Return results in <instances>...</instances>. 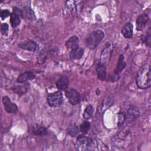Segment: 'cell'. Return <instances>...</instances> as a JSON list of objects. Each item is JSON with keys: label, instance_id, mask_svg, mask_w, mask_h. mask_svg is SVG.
I'll return each instance as SVG.
<instances>
[{"label": "cell", "instance_id": "1", "mask_svg": "<svg viewBox=\"0 0 151 151\" xmlns=\"http://www.w3.org/2000/svg\"><path fill=\"white\" fill-rule=\"evenodd\" d=\"M136 84L141 89H146L151 84V73L150 65L148 64H143L138 70L136 75Z\"/></svg>", "mask_w": 151, "mask_h": 151}, {"label": "cell", "instance_id": "2", "mask_svg": "<svg viewBox=\"0 0 151 151\" xmlns=\"http://www.w3.org/2000/svg\"><path fill=\"white\" fill-rule=\"evenodd\" d=\"M104 37V33L101 30H96L90 33L86 39V45L89 49L96 48Z\"/></svg>", "mask_w": 151, "mask_h": 151}, {"label": "cell", "instance_id": "3", "mask_svg": "<svg viewBox=\"0 0 151 151\" xmlns=\"http://www.w3.org/2000/svg\"><path fill=\"white\" fill-rule=\"evenodd\" d=\"M76 146L79 150H94L96 147V143L93 139L82 134L77 137Z\"/></svg>", "mask_w": 151, "mask_h": 151}, {"label": "cell", "instance_id": "4", "mask_svg": "<svg viewBox=\"0 0 151 151\" xmlns=\"http://www.w3.org/2000/svg\"><path fill=\"white\" fill-rule=\"evenodd\" d=\"M139 114L140 111L138 107L134 106H131L125 113V120L123 126L136 121L138 119Z\"/></svg>", "mask_w": 151, "mask_h": 151}, {"label": "cell", "instance_id": "5", "mask_svg": "<svg viewBox=\"0 0 151 151\" xmlns=\"http://www.w3.org/2000/svg\"><path fill=\"white\" fill-rule=\"evenodd\" d=\"M113 143L117 147H126L130 143V133H125L123 134L120 133L113 139Z\"/></svg>", "mask_w": 151, "mask_h": 151}, {"label": "cell", "instance_id": "6", "mask_svg": "<svg viewBox=\"0 0 151 151\" xmlns=\"http://www.w3.org/2000/svg\"><path fill=\"white\" fill-rule=\"evenodd\" d=\"M47 102L50 106L56 107L61 106L63 102V97L61 92L56 91L48 94Z\"/></svg>", "mask_w": 151, "mask_h": 151}, {"label": "cell", "instance_id": "7", "mask_svg": "<svg viewBox=\"0 0 151 151\" xmlns=\"http://www.w3.org/2000/svg\"><path fill=\"white\" fill-rule=\"evenodd\" d=\"M65 96L67 98L69 103L72 105H77L80 103V94L76 89L73 88L66 90Z\"/></svg>", "mask_w": 151, "mask_h": 151}, {"label": "cell", "instance_id": "8", "mask_svg": "<svg viewBox=\"0 0 151 151\" xmlns=\"http://www.w3.org/2000/svg\"><path fill=\"white\" fill-rule=\"evenodd\" d=\"M2 103L4 106L5 111L10 114H15L18 112V107L15 104L13 103L10 99L8 96H4L2 97Z\"/></svg>", "mask_w": 151, "mask_h": 151}, {"label": "cell", "instance_id": "9", "mask_svg": "<svg viewBox=\"0 0 151 151\" xmlns=\"http://www.w3.org/2000/svg\"><path fill=\"white\" fill-rule=\"evenodd\" d=\"M19 48L31 52H37L39 50V46L37 42L32 40H28L18 44Z\"/></svg>", "mask_w": 151, "mask_h": 151}, {"label": "cell", "instance_id": "10", "mask_svg": "<svg viewBox=\"0 0 151 151\" xmlns=\"http://www.w3.org/2000/svg\"><path fill=\"white\" fill-rule=\"evenodd\" d=\"M113 47L110 44H108L105 48L103 50L101 54V58H100V63H103L105 65L109 62V60L111 56V53L113 51Z\"/></svg>", "mask_w": 151, "mask_h": 151}, {"label": "cell", "instance_id": "11", "mask_svg": "<svg viewBox=\"0 0 151 151\" xmlns=\"http://www.w3.org/2000/svg\"><path fill=\"white\" fill-rule=\"evenodd\" d=\"M149 17L146 14H143L139 15L136 19V29L138 31L142 30L149 21Z\"/></svg>", "mask_w": 151, "mask_h": 151}, {"label": "cell", "instance_id": "12", "mask_svg": "<svg viewBox=\"0 0 151 151\" xmlns=\"http://www.w3.org/2000/svg\"><path fill=\"white\" fill-rule=\"evenodd\" d=\"M35 75L33 72L31 71H25L20 74L17 79V82L18 83H24L27 81L29 80H32L35 78Z\"/></svg>", "mask_w": 151, "mask_h": 151}, {"label": "cell", "instance_id": "13", "mask_svg": "<svg viewBox=\"0 0 151 151\" xmlns=\"http://www.w3.org/2000/svg\"><path fill=\"white\" fill-rule=\"evenodd\" d=\"M78 42H79L78 38L76 35H73L70 37V38L65 43V47L68 50H70L71 51L79 47Z\"/></svg>", "mask_w": 151, "mask_h": 151}, {"label": "cell", "instance_id": "14", "mask_svg": "<svg viewBox=\"0 0 151 151\" xmlns=\"http://www.w3.org/2000/svg\"><path fill=\"white\" fill-rule=\"evenodd\" d=\"M55 84L57 88L60 91L67 90L69 84V79L67 76H63L57 80Z\"/></svg>", "mask_w": 151, "mask_h": 151}, {"label": "cell", "instance_id": "15", "mask_svg": "<svg viewBox=\"0 0 151 151\" xmlns=\"http://www.w3.org/2000/svg\"><path fill=\"white\" fill-rule=\"evenodd\" d=\"M22 11V18H25L30 21H34L36 19L34 12L29 6H25Z\"/></svg>", "mask_w": 151, "mask_h": 151}, {"label": "cell", "instance_id": "16", "mask_svg": "<svg viewBox=\"0 0 151 151\" xmlns=\"http://www.w3.org/2000/svg\"><path fill=\"white\" fill-rule=\"evenodd\" d=\"M122 34L126 38H131L133 37V25L130 22L127 23L122 28Z\"/></svg>", "mask_w": 151, "mask_h": 151}, {"label": "cell", "instance_id": "17", "mask_svg": "<svg viewBox=\"0 0 151 151\" xmlns=\"http://www.w3.org/2000/svg\"><path fill=\"white\" fill-rule=\"evenodd\" d=\"M97 73L98 78L101 80L104 81L106 78V65L103 63L99 62L97 66Z\"/></svg>", "mask_w": 151, "mask_h": 151}, {"label": "cell", "instance_id": "18", "mask_svg": "<svg viewBox=\"0 0 151 151\" xmlns=\"http://www.w3.org/2000/svg\"><path fill=\"white\" fill-rule=\"evenodd\" d=\"M31 132L35 135L39 136H43L47 134V130L45 127L40 126V125H35L31 128Z\"/></svg>", "mask_w": 151, "mask_h": 151}, {"label": "cell", "instance_id": "19", "mask_svg": "<svg viewBox=\"0 0 151 151\" xmlns=\"http://www.w3.org/2000/svg\"><path fill=\"white\" fill-rule=\"evenodd\" d=\"M84 54V50L81 48H77L70 52V58L71 60H78L81 58Z\"/></svg>", "mask_w": 151, "mask_h": 151}, {"label": "cell", "instance_id": "20", "mask_svg": "<svg viewBox=\"0 0 151 151\" xmlns=\"http://www.w3.org/2000/svg\"><path fill=\"white\" fill-rule=\"evenodd\" d=\"M123 60H124V56L123 54H121L119 56L117 64V66H116V67L115 68V71H114V73L116 75H119V74L120 72H122V71L124 68V67L126 65V64L123 61Z\"/></svg>", "mask_w": 151, "mask_h": 151}, {"label": "cell", "instance_id": "21", "mask_svg": "<svg viewBox=\"0 0 151 151\" xmlns=\"http://www.w3.org/2000/svg\"><path fill=\"white\" fill-rule=\"evenodd\" d=\"M112 104L113 101L109 97L105 98L104 99H103L101 106H100V109L99 110V112L101 113L104 112L108 108H109L112 105Z\"/></svg>", "mask_w": 151, "mask_h": 151}, {"label": "cell", "instance_id": "22", "mask_svg": "<svg viewBox=\"0 0 151 151\" xmlns=\"http://www.w3.org/2000/svg\"><path fill=\"white\" fill-rule=\"evenodd\" d=\"M11 18H10V21H11V24L12 27L15 28L17 27L18 25H19L20 22H21V17L19 15H18V14L12 12L11 14Z\"/></svg>", "mask_w": 151, "mask_h": 151}, {"label": "cell", "instance_id": "23", "mask_svg": "<svg viewBox=\"0 0 151 151\" xmlns=\"http://www.w3.org/2000/svg\"><path fill=\"white\" fill-rule=\"evenodd\" d=\"M28 87H29V84L26 83L22 86H15L12 89L15 93L19 94H23L27 91V90H28Z\"/></svg>", "mask_w": 151, "mask_h": 151}, {"label": "cell", "instance_id": "24", "mask_svg": "<svg viewBox=\"0 0 151 151\" xmlns=\"http://www.w3.org/2000/svg\"><path fill=\"white\" fill-rule=\"evenodd\" d=\"M94 113V108L91 105H88L86 107L83 113V117L86 119L88 120L90 119Z\"/></svg>", "mask_w": 151, "mask_h": 151}, {"label": "cell", "instance_id": "25", "mask_svg": "<svg viewBox=\"0 0 151 151\" xmlns=\"http://www.w3.org/2000/svg\"><path fill=\"white\" fill-rule=\"evenodd\" d=\"M67 132L71 137H76L78 133V129L76 124H71L67 129Z\"/></svg>", "mask_w": 151, "mask_h": 151}, {"label": "cell", "instance_id": "26", "mask_svg": "<svg viewBox=\"0 0 151 151\" xmlns=\"http://www.w3.org/2000/svg\"><path fill=\"white\" fill-rule=\"evenodd\" d=\"M90 122L87 121V120H85L81 124V125L80 126V132L83 134H86L88 133V132L90 129Z\"/></svg>", "mask_w": 151, "mask_h": 151}, {"label": "cell", "instance_id": "27", "mask_svg": "<svg viewBox=\"0 0 151 151\" xmlns=\"http://www.w3.org/2000/svg\"><path fill=\"white\" fill-rule=\"evenodd\" d=\"M124 120H125V113L123 111L120 112L118 114V126H123Z\"/></svg>", "mask_w": 151, "mask_h": 151}, {"label": "cell", "instance_id": "28", "mask_svg": "<svg viewBox=\"0 0 151 151\" xmlns=\"http://www.w3.org/2000/svg\"><path fill=\"white\" fill-rule=\"evenodd\" d=\"M9 31V25L6 23H3L1 27V31L3 35H7Z\"/></svg>", "mask_w": 151, "mask_h": 151}, {"label": "cell", "instance_id": "29", "mask_svg": "<svg viewBox=\"0 0 151 151\" xmlns=\"http://www.w3.org/2000/svg\"><path fill=\"white\" fill-rule=\"evenodd\" d=\"M9 15H11V13H10V11L8 9L2 10L0 12V16H1V18L2 20L4 19L5 18H6V17H9Z\"/></svg>", "mask_w": 151, "mask_h": 151}, {"label": "cell", "instance_id": "30", "mask_svg": "<svg viewBox=\"0 0 151 151\" xmlns=\"http://www.w3.org/2000/svg\"><path fill=\"white\" fill-rule=\"evenodd\" d=\"M146 45L150 46V32H148V35L146 37V38H145V40L143 41Z\"/></svg>", "mask_w": 151, "mask_h": 151}]
</instances>
